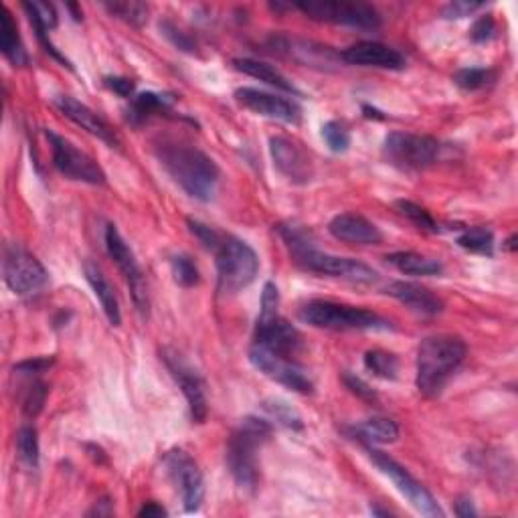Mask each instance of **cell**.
Returning <instances> with one entry per match:
<instances>
[{"mask_svg":"<svg viewBox=\"0 0 518 518\" xmlns=\"http://www.w3.org/2000/svg\"><path fill=\"white\" fill-rule=\"evenodd\" d=\"M514 242H516V235H513V237H510L508 242H506V247H508L510 251H514V250H516V243H514Z\"/></svg>","mask_w":518,"mask_h":518,"instance_id":"cell-51","label":"cell"},{"mask_svg":"<svg viewBox=\"0 0 518 518\" xmlns=\"http://www.w3.org/2000/svg\"><path fill=\"white\" fill-rule=\"evenodd\" d=\"M484 9L482 3H470V0H455V3H450L444 9V17L446 19H463L474 14L476 11Z\"/></svg>","mask_w":518,"mask_h":518,"instance_id":"cell-43","label":"cell"},{"mask_svg":"<svg viewBox=\"0 0 518 518\" xmlns=\"http://www.w3.org/2000/svg\"><path fill=\"white\" fill-rule=\"evenodd\" d=\"M170 267H173L174 282L183 285V288H192V285L200 282L199 267L189 255H174V258L170 259Z\"/></svg>","mask_w":518,"mask_h":518,"instance_id":"cell-37","label":"cell"},{"mask_svg":"<svg viewBox=\"0 0 518 518\" xmlns=\"http://www.w3.org/2000/svg\"><path fill=\"white\" fill-rule=\"evenodd\" d=\"M300 320L324 330H391V322L365 308L312 300L300 308Z\"/></svg>","mask_w":518,"mask_h":518,"instance_id":"cell-5","label":"cell"},{"mask_svg":"<svg viewBox=\"0 0 518 518\" xmlns=\"http://www.w3.org/2000/svg\"><path fill=\"white\" fill-rule=\"evenodd\" d=\"M138 516L158 518V516H166V510L160 505H157V502H149V505H144L140 510H138Z\"/></svg>","mask_w":518,"mask_h":518,"instance_id":"cell-49","label":"cell"},{"mask_svg":"<svg viewBox=\"0 0 518 518\" xmlns=\"http://www.w3.org/2000/svg\"><path fill=\"white\" fill-rule=\"evenodd\" d=\"M53 362H55V359H53V357L29 359V361L19 362V365L14 367V373H21V375H38V373H43V370L51 369Z\"/></svg>","mask_w":518,"mask_h":518,"instance_id":"cell-46","label":"cell"},{"mask_svg":"<svg viewBox=\"0 0 518 518\" xmlns=\"http://www.w3.org/2000/svg\"><path fill=\"white\" fill-rule=\"evenodd\" d=\"M346 64L361 65V67H375V69H389V72H401L407 67L405 57L397 49L389 45L377 41H361L351 45L349 49L343 51Z\"/></svg>","mask_w":518,"mask_h":518,"instance_id":"cell-18","label":"cell"},{"mask_svg":"<svg viewBox=\"0 0 518 518\" xmlns=\"http://www.w3.org/2000/svg\"><path fill=\"white\" fill-rule=\"evenodd\" d=\"M45 401H47V385L41 381L29 385L25 397H22V412L27 417H37L43 412Z\"/></svg>","mask_w":518,"mask_h":518,"instance_id":"cell-39","label":"cell"},{"mask_svg":"<svg viewBox=\"0 0 518 518\" xmlns=\"http://www.w3.org/2000/svg\"><path fill=\"white\" fill-rule=\"evenodd\" d=\"M45 136H47L53 152V165H55V168L65 179L96 184V187L106 184V173L89 154L81 152L75 144L69 142L67 138L51 132V130H45Z\"/></svg>","mask_w":518,"mask_h":518,"instance_id":"cell-8","label":"cell"},{"mask_svg":"<svg viewBox=\"0 0 518 518\" xmlns=\"http://www.w3.org/2000/svg\"><path fill=\"white\" fill-rule=\"evenodd\" d=\"M277 306H280V292H277L274 282H266L264 292H261V312H259V316L277 314Z\"/></svg>","mask_w":518,"mask_h":518,"instance_id":"cell-45","label":"cell"},{"mask_svg":"<svg viewBox=\"0 0 518 518\" xmlns=\"http://www.w3.org/2000/svg\"><path fill=\"white\" fill-rule=\"evenodd\" d=\"M497 81V73L486 67H468L454 73V83L463 91H478Z\"/></svg>","mask_w":518,"mask_h":518,"instance_id":"cell-33","label":"cell"},{"mask_svg":"<svg viewBox=\"0 0 518 518\" xmlns=\"http://www.w3.org/2000/svg\"><path fill=\"white\" fill-rule=\"evenodd\" d=\"M395 205H397V211L403 215V217H407L409 221H412L415 227H420L423 231H429V234H437V231H439V225L436 223V219L431 217V215L425 211L423 207L413 203V200L401 199V200H397Z\"/></svg>","mask_w":518,"mask_h":518,"instance_id":"cell-36","label":"cell"},{"mask_svg":"<svg viewBox=\"0 0 518 518\" xmlns=\"http://www.w3.org/2000/svg\"><path fill=\"white\" fill-rule=\"evenodd\" d=\"M343 381H344V385L349 386V389H351L357 397L365 399V401H370V403H375V401H377V393L373 391V386L362 381L361 377L352 375V373H349V370H346V373L343 375Z\"/></svg>","mask_w":518,"mask_h":518,"instance_id":"cell-42","label":"cell"},{"mask_svg":"<svg viewBox=\"0 0 518 518\" xmlns=\"http://www.w3.org/2000/svg\"><path fill=\"white\" fill-rule=\"evenodd\" d=\"M369 458L373 460L375 466L381 470L393 484H395V488L403 494L409 505L415 506L421 514L439 516V518L444 516V510L439 508L437 500L431 497V492L425 488L420 480H415V478L409 474V471L401 466L399 462L393 460L389 454L375 450V447H369Z\"/></svg>","mask_w":518,"mask_h":518,"instance_id":"cell-9","label":"cell"},{"mask_svg":"<svg viewBox=\"0 0 518 518\" xmlns=\"http://www.w3.org/2000/svg\"><path fill=\"white\" fill-rule=\"evenodd\" d=\"M165 361L170 369V373L174 375L176 383H179V386L183 389V395L184 399H187L189 409H191L192 421L203 423L208 413L203 378H200L197 375V370H192L187 362H183L179 357H176V354L174 357H165Z\"/></svg>","mask_w":518,"mask_h":518,"instance_id":"cell-20","label":"cell"},{"mask_svg":"<svg viewBox=\"0 0 518 518\" xmlns=\"http://www.w3.org/2000/svg\"><path fill=\"white\" fill-rule=\"evenodd\" d=\"M250 361L259 373H264L272 381L288 386L292 391L301 393V395H308V393L314 391L312 378L292 357H284V354L267 351L259 344H251Z\"/></svg>","mask_w":518,"mask_h":518,"instance_id":"cell-11","label":"cell"},{"mask_svg":"<svg viewBox=\"0 0 518 518\" xmlns=\"http://www.w3.org/2000/svg\"><path fill=\"white\" fill-rule=\"evenodd\" d=\"M67 9H69V11H72V13H73V17H75V21H80V19H81V13H80V11H77V6H75V4H67Z\"/></svg>","mask_w":518,"mask_h":518,"instance_id":"cell-50","label":"cell"},{"mask_svg":"<svg viewBox=\"0 0 518 518\" xmlns=\"http://www.w3.org/2000/svg\"><path fill=\"white\" fill-rule=\"evenodd\" d=\"M53 102H55L59 112L64 114L67 120H72L73 123H77V126H81L85 132H89L91 136H98L99 140L107 142L112 149H118L120 140L112 130V126L102 118V115L91 110V107L77 102L75 98H69V96H57Z\"/></svg>","mask_w":518,"mask_h":518,"instance_id":"cell-19","label":"cell"},{"mask_svg":"<svg viewBox=\"0 0 518 518\" xmlns=\"http://www.w3.org/2000/svg\"><path fill=\"white\" fill-rule=\"evenodd\" d=\"M466 343L460 336L436 335L421 340L417 351L415 385L423 397L442 395L447 381L466 361Z\"/></svg>","mask_w":518,"mask_h":518,"instance_id":"cell-2","label":"cell"},{"mask_svg":"<svg viewBox=\"0 0 518 518\" xmlns=\"http://www.w3.org/2000/svg\"><path fill=\"white\" fill-rule=\"evenodd\" d=\"M280 235L285 245L290 247V253L296 264L310 274L338 277V280L354 282V284H370L377 280V272L362 261L340 258V255H330L316 250L306 231L293 225H282Z\"/></svg>","mask_w":518,"mask_h":518,"instance_id":"cell-3","label":"cell"},{"mask_svg":"<svg viewBox=\"0 0 518 518\" xmlns=\"http://www.w3.org/2000/svg\"><path fill=\"white\" fill-rule=\"evenodd\" d=\"M455 514L462 516V518H470V516H476V508L474 505H471V500L466 498V497H462L458 498V502H455Z\"/></svg>","mask_w":518,"mask_h":518,"instance_id":"cell-48","label":"cell"},{"mask_svg":"<svg viewBox=\"0 0 518 518\" xmlns=\"http://www.w3.org/2000/svg\"><path fill=\"white\" fill-rule=\"evenodd\" d=\"M272 436V423L261 417H245L227 442V468L243 492L253 494L259 486L258 452Z\"/></svg>","mask_w":518,"mask_h":518,"instance_id":"cell-4","label":"cell"},{"mask_svg":"<svg viewBox=\"0 0 518 518\" xmlns=\"http://www.w3.org/2000/svg\"><path fill=\"white\" fill-rule=\"evenodd\" d=\"M386 261L393 267H397L401 274L407 276H437L442 274L444 266L437 259L425 258L421 253L415 251H395L386 255Z\"/></svg>","mask_w":518,"mask_h":518,"instance_id":"cell-26","label":"cell"},{"mask_svg":"<svg viewBox=\"0 0 518 518\" xmlns=\"http://www.w3.org/2000/svg\"><path fill=\"white\" fill-rule=\"evenodd\" d=\"M365 367L369 373H373L385 381H395L399 373V359L393 352L386 351H369L365 354Z\"/></svg>","mask_w":518,"mask_h":518,"instance_id":"cell-32","label":"cell"},{"mask_svg":"<svg viewBox=\"0 0 518 518\" xmlns=\"http://www.w3.org/2000/svg\"><path fill=\"white\" fill-rule=\"evenodd\" d=\"M173 104V98L165 94H154V91H146V94L136 96L132 99V106L128 110V120L132 123H142L150 118V115L165 112Z\"/></svg>","mask_w":518,"mask_h":518,"instance_id":"cell-28","label":"cell"},{"mask_svg":"<svg viewBox=\"0 0 518 518\" xmlns=\"http://www.w3.org/2000/svg\"><path fill=\"white\" fill-rule=\"evenodd\" d=\"M322 138L328 144V149L336 154H343L351 149V134L343 123L330 120L322 126Z\"/></svg>","mask_w":518,"mask_h":518,"instance_id":"cell-38","label":"cell"},{"mask_svg":"<svg viewBox=\"0 0 518 518\" xmlns=\"http://www.w3.org/2000/svg\"><path fill=\"white\" fill-rule=\"evenodd\" d=\"M458 245L462 250H466L470 253L486 255V258H492L494 255V234L488 227H471L466 229L458 237Z\"/></svg>","mask_w":518,"mask_h":518,"instance_id":"cell-31","label":"cell"},{"mask_svg":"<svg viewBox=\"0 0 518 518\" xmlns=\"http://www.w3.org/2000/svg\"><path fill=\"white\" fill-rule=\"evenodd\" d=\"M494 33H497V25H494V19L490 14H486V17H480L474 22V27L470 30V37L474 43H486L490 41Z\"/></svg>","mask_w":518,"mask_h":518,"instance_id":"cell-44","label":"cell"},{"mask_svg":"<svg viewBox=\"0 0 518 518\" xmlns=\"http://www.w3.org/2000/svg\"><path fill=\"white\" fill-rule=\"evenodd\" d=\"M160 30H162V35H165L168 41L174 45V47H179L181 51H187V53H195L197 43L192 41L187 33H183L181 29H176L173 22H168V21L160 22Z\"/></svg>","mask_w":518,"mask_h":518,"instance_id":"cell-41","label":"cell"},{"mask_svg":"<svg viewBox=\"0 0 518 518\" xmlns=\"http://www.w3.org/2000/svg\"><path fill=\"white\" fill-rule=\"evenodd\" d=\"M354 436H357L361 442H367L370 446H386L397 442L399 425L389 420V417H370V420L354 428Z\"/></svg>","mask_w":518,"mask_h":518,"instance_id":"cell-27","label":"cell"},{"mask_svg":"<svg viewBox=\"0 0 518 518\" xmlns=\"http://www.w3.org/2000/svg\"><path fill=\"white\" fill-rule=\"evenodd\" d=\"M83 274H85V280L91 285V290H94L96 298L99 300V304H102V310L106 314V318L110 320L112 327H120L122 324V312H120V301L118 296H115V290L114 285L107 280L106 274L102 272V267L94 261H85L83 264Z\"/></svg>","mask_w":518,"mask_h":518,"instance_id":"cell-23","label":"cell"},{"mask_svg":"<svg viewBox=\"0 0 518 518\" xmlns=\"http://www.w3.org/2000/svg\"><path fill=\"white\" fill-rule=\"evenodd\" d=\"M261 409H264V413L269 417V421L282 425V428H288L292 431L304 429L301 415L288 403V401L269 397L266 401H261Z\"/></svg>","mask_w":518,"mask_h":518,"instance_id":"cell-29","label":"cell"},{"mask_svg":"<svg viewBox=\"0 0 518 518\" xmlns=\"http://www.w3.org/2000/svg\"><path fill=\"white\" fill-rule=\"evenodd\" d=\"M166 468L173 482L181 492L183 505L187 513H197L205 500V480L199 463L184 450H173L166 454Z\"/></svg>","mask_w":518,"mask_h":518,"instance_id":"cell-14","label":"cell"},{"mask_svg":"<svg viewBox=\"0 0 518 518\" xmlns=\"http://www.w3.org/2000/svg\"><path fill=\"white\" fill-rule=\"evenodd\" d=\"M106 88L112 89L120 98H132L136 83L128 80V77H106Z\"/></svg>","mask_w":518,"mask_h":518,"instance_id":"cell-47","label":"cell"},{"mask_svg":"<svg viewBox=\"0 0 518 518\" xmlns=\"http://www.w3.org/2000/svg\"><path fill=\"white\" fill-rule=\"evenodd\" d=\"M269 152L276 168L293 184H306L312 181L314 165L308 152L290 138L274 136L269 140Z\"/></svg>","mask_w":518,"mask_h":518,"instance_id":"cell-16","label":"cell"},{"mask_svg":"<svg viewBox=\"0 0 518 518\" xmlns=\"http://www.w3.org/2000/svg\"><path fill=\"white\" fill-rule=\"evenodd\" d=\"M217 253V282L221 293H237L253 284L259 274V258L250 243L225 237Z\"/></svg>","mask_w":518,"mask_h":518,"instance_id":"cell-6","label":"cell"},{"mask_svg":"<svg viewBox=\"0 0 518 518\" xmlns=\"http://www.w3.org/2000/svg\"><path fill=\"white\" fill-rule=\"evenodd\" d=\"M0 49L13 65L22 67L29 64L27 51L22 47L19 27L6 6H0Z\"/></svg>","mask_w":518,"mask_h":518,"instance_id":"cell-25","label":"cell"},{"mask_svg":"<svg viewBox=\"0 0 518 518\" xmlns=\"http://www.w3.org/2000/svg\"><path fill=\"white\" fill-rule=\"evenodd\" d=\"M104 6L115 19L128 22L132 27H142L149 21V6L138 3V0H115V3H106Z\"/></svg>","mask_w":518,"mask_h":518,"instance_id":"cell-30","label":"cell"},{"mask_svg":"<svg viewBox=\"0 0 518 518\" xmlns=\"http://www.w3.org/2000/svg\"><path fill=\"white\" fill-rule=\"evenodd\" d=\"M253 344L284 354V357H293L301 346V335L293 324L282 318L280 314L259 316L258 327H255Z\"/></svg>","mask_w":518,"mask_h":518,"instance_id":"cell-15","label":"cell"},{"mask_svg":"<svg viewBox=\"0 0 518 518\" xmlns=\"http://www.w3.org/2000/svg\"><path fill=\"white\" fill-rule=\"evenodd\" d=\"M234 65L237 72H242L245 75L253 77V80H259L267 85H272V88L285 91V94H292V96H298L300 91L296 89V85H293L288 77H285L280 69H276L274 65L264 64V61H258V59H235Z\"/></svg>","mask_w":518,"mask_h":518,"instance_id":"cell-24","label":"cell"},{"mask_svg":"<svg viewBox=\"0 0 518 518\" xmlns=\"http://www.w3.org/2000/svg\"><path fill=\"white\" fill-rule=\"evenodd\" d=\"M235 99L253 114L264 115V118L280 120L285 123H298L301 118V107L288 98L267 94L253 88H239L235 91Z\"/></svg>","mask_w":518,"mask_h":518,"instance_id":"cell-17","label":"cell"},{"mask_svg":"<svg viewBox=\"0 0 518 518\" xmlns=\"http://www.w3.org/2000/svg\"><path fill=\"white\" fill-rule=\"evenodd\" d=\"M17 452L22 463H27L29 468L38 466V434L35 428L30 425H22L17 431Z\"/></svg>","mask_w":518,"mask_h":518,"instance_id":"cell-34","label":"cell"},{"mask_svg":"<svg viewBox=\"0 0 518 518\" xmlns=\"http://www.w3.org/2000/svg\"><path fill=\"white\" fill-rule=\"evenodd\" d=\"M386 293L401 301L409 310L421 316H436L444 310V301L434 292L413 282H393L386 285Z\"/></svg>","mask_w":518,"mask_h":518,"instance_id":"cell-22","label":"cell"},{"mask_svg":"<svg viewBox=\"0 0 518 518\" xmlns=\"http://www.w3.org/2000/svg\"><path fill=\"white\" fill-rule=\"evenodd\" d=\"M106 250L114 259V264L118 266L122 276L126 277L130 292H132L136 310L146 318V316H149L150 304H149V290H146L142 269L140 266H138L134 251L130 250V245L126 242H123V237L120 235V231L115 225H107L106 229Z\"/></svg>","mask_w":518,"mask_h":518,"instance_id":"cell-13","label":"cell"},{"mask_svg":"<svg viewBox=\"0 0 518 518\" xmlns=\"http://www.w3.org/2000/svg\"><path fill=\"white\" fill-rule=\"evenodd\" d=\"M189 229H191V234L199 239L200 245L207 247V250L217 251L219 245L223 243V237L217 234V231L197 219H189Z\"/></svg>","mask_w":518,"mask_h":518,"instance_id":"cell-40","label":"cell"},{"mask_svg":"<svg viewBox=\"0 0 518 518\" xmlns=\"http://www.w3.org/2000/svg\"><path fill=\"white\" fill-rule=\"evenodd\" d=\"M296 9L312 21L332 22V25H346L365 30L381 27L378 13L373 6L361 3H300Z\"/></svg>","mask_w":518,"mask_h":518,"instance_id":"cell-12","label":"cell"},{"mask_svg":"<svg viewBox=\"0 0 518 518\" xmlns=\"http://www.w3.org/2000/svg\"><path fill=\"white\" fill-rule=\"evenodd\" d=\"M3 272L6 285L17 296H30V293L43 290L49 282V274L41 261L19 245H9L4 250Z\"/></svg>","mask_w":518,"mask_h":518,"instance_id":"cell-10","label":"cell"},{"mask_svg":"<svg viewBox=\"0 0 518 518\" xmlns=\"http://www.w3.org/2000/svg\"><path fill=\"white\" fill-rule=\"evenodd\" d=\"M162 168L166 170L189 197L208 203L219 184V166L192 146L160 144L157 150Z\"/></svg>","mask_w":518,"mask_h":518,"instance_id":"cell-1","label":"cell"},{"mask_svg":"<svg viewBox=\"0 0 518 518\" xmlns=\"http://www.w3.org/2000/svg\"><path fill=\"white\" fill-rule=\"evenodd\" d=\"M330 235L343 243L351 245H378L383 242V234L373 221L357 213L336 215L328 223Z\"/></svg>","mask_w":518,"mask_h":518,"instance_id":"cell-21","label":"cell"},{"mask_svg":"<svg viewBox=\"0 0 518 518\" xmlns=\"http://www.w3.org/2000/svg\"><path fill=\"white\" fill-rule=\"evenodd\" d=\"M383 154L389 165L401 170H423L436 162L439 142L431 136L391 132L385 138Z\"/></svg>","mask_w":518,"mask_h":518,"instance_id":"cell-7","label":"cell"},{"mask_svg":"<svg viewBox=\"0 0 518 518\" xmlns=\"http://www.w3.org/2000/svg\"><path fill=\"white\" fill-rule=\"evenodd\" d=\"M30 25L35 29H43L45 33H49L51 29L57 27V13L55 6L49 3H22Z\"/></svg>","mask_w":518,"mask_h":518,"instance_id":"cell-35","label":"cell"}]
</instances>
